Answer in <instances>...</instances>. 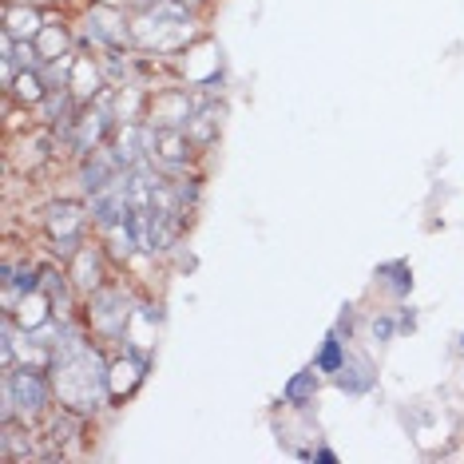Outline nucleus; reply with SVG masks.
Instances as JSON below:
<instances>
[{"label":"nucleus","mask_w":464,"mask_h":464,"mask_svg":"<svg viewBox=\"0 0 464 464\" xmlns=\"http://www.w3.org/2000/svg\"><path fill=\"white\" fill-rule=\"evenodd\" d=\"M52 389H56L64 409L88 413L103 397H111L108 393V365L100 362V353L92 350V345L68 337L56 350V362H52Z\"/></svg>","instance_id":"1"},{"label":"nucleus","mask_w":464,"mask_h":464,"mask_svg":"<svg viewBox=\"0 0 464 464\" xmlns=\"http://www.w3.org/2000/svg\"><path fill=\"white\" fill-rule=\"evenodd\" d=\"M131 36L140 40L143 48H155V52H175V48H183L187 40L195 36L191 8L179 5V0H151V5L143 8V16L135 20Z\"/></svg>","instance_id":"2"},{"label":"nucleus","mask_w":464,"mask_h":464,"mask_svg":"<svg viewBox=\"0 0 464 464\" xmlns=\"http://www.w3.org/2000/svg\"><path fill=\"white\" fill-rule=\"evenodd\" d=\"M5 393L13 397V409H16V413L33 417V413H44L56 389H52V382L44 377V369L24 362L20 369H8V377H5Z\"/></svg>","instance_id":"3"},{"label":"nucleus","mask_w":464,"mask_h":464,"mask_svg":"<svg viewBox=\"0 0 464 464\" xmlns=\"http://www.w3.org/2000/svg\"><path fill=\"white\" fill-rule=\"evenodd\" d=\"M131 314L135 310H128V298H123L120 290L100 286L96 294H88V322L100 337H123L128 334Z\"/></svg>","instance_id":"4"},{"label":"nucleus","mask_w":464,"mask_h":464,"mask_svg":"<svg viewBox=\"0 0 464 464\" xmlns=\"http://www.w3.org/2000/svg\"><path fill=\"white\" fill-rule=\"evenodd\" d=\"M44 227H48V235H52V242H56L60 255L72 258L80 250V235H83V227H88V215H83L80 203L60 198V203H52L44 210Z\"/></svg>","instance_id":"5"},{"label":"nucleus","mask_w":464,"mask_h":464,"mask_svg":"<svg viewBox=\"0 0 464 464\" xmlns=\"http://www.w3.org/2000/svg\"><path fill=\"white\" fill-rule=\"evenodd\" d=\"M195 115V103L183 88L155 92V100H147V123L151 128H187Z\"/></svg>","instance_id":"6"},{"label":"nucleus","mask_w":464,"mask_h":464,"mask_svg":"<svg viewBox=\"0 0 464 464\" xmlns=\"http://www.w3.org/2000/svg\"><path fill=\"white\" fill-rule=\"evenodd\" d=\"M131 198L128 191H123V175L115 179L111 187H103V191L92 195V218H96L100 227H120V223H128L131 218Z\"/></svg>","instance_id":"7"},{"label":"nucleus","mask_w":464,"mask_h":464,"mask_svg":"<svg viewBox=\"0 0 464 464\" xmlns=\"http://www.w3.org/2000/svg\"><path fill=\"white\" fill-rule=\"evenodd\" d=\"M108 131H111V115L103 108H88L83 115H76V120H72V147H76V155L88 160L92 151H100Z\"/></svg>","instance_id":"8"},{"label":"nucleus","mask_w":464,"mask_h":464,"mask_svg":"<svg viewBox=\"0 0 464 464\" xmlns=\"http://www.w3.org/2000/svg\"><path fill=\"white\" fill-rule=\"evenodd\" d=\"M120 175H123V163L115 160V151L108 147V151L88 155V163H83V171H80V183H83L88 195H96V191H103V187H111Z\"/></svg>","instance_id":"9"},{"label":"nucleus","mask_w":464,"mask_h":464,"mask_svg":"<svg viewBox=\"0 0 464 464\" xmlns=\"http://www.w3.org/2000/svg\"><path fill=\"white\" fill-rule=\"evenodd\" d=\"M68 262H72V266H68V282H72L76 290H83V294H96V290L103 286V262H100V250L80 246Z\"/></svg>","instance_id":"10"},{"label":"nucleus","mask_w":464,"mask_h":464,"mask_svg":"<svg viewBox=\"0 0 464 464\" xmlns=\"http://www.w3.org/2000/svg\"><path fill=\"white\" fill-rule=\"evenodd\" d=\"M88 36L100 40V44H108V48H120L123 40H128V24H123V16L115 13V8L96 5L88 13Z\"/></svg>","instance_id":"11"},{"label":"nucleus","mask_w":464,"mask_h":464,"mask_svg":"<svg viewBox=\"0 0 464 464\" xmlns=\"http://www.w3.org/2000/svg\"><path fill=\"white\" fill-rule=\"evenodd\" d=\"M143 369H147V362L140 353H128V357H120V362H111L108 365V393L115 401H123L135 385L143 382Z\"/></svg>","instance_id":"12"},{"label":"nucleus","mask_w":464,"mask_h":464,"mask_svg":"<svg viewBox=\"0 0 464 464\" xmlns=\"http://www.w3.org/2000/svg\"><path fill=\"white\" fill-rule=\"evenodd\" d=\"M44 20H40V8L33 5H16V0H5V36L13 40H36Z\"/></svg>","instance_id":"13"},{"label":"nucleus","mask_w":464,"mask_h":464,"mask_svg":"<svg viewBox=\"0 0 464 464\" xmlns=\"http://www.w3.org/2000/svg\"><path fill=\"white\" fill-rule=\"evenodd\" d=\"M52 305H56V302H52V294H48L44 286H36V290H28L24 298L16 302L13 318H16L20 325H24L28 334H33V330H40V325H44V322L52 318Z\"/></svg>","instance_id":"14"},{"label":"nucleus","mask_w":464,"mask_h":464,"mask_svg":"<svg viewBox=\"0 0 464 464\" xmlns=\"http://www.w3.org/2000/svg\"><path fill=\"white\" fill-rule=\"evenodd\" d=\"M187 155H191L187 128H155V160L179 167V163H187Z\"/></svg>","instance_id":"15"},{"label":"nucleus","mask_w":464,"mask_h":464,"mask_svg":"<svg viewBox=\"0 0 464 464\" xmlns=\"http://www.w3.org/2000/svg\"><path fill=\"white\" fill-rule=\"evenodd\" d=\"M68 88H72V96L76 100H92L100 92V68L92 64L88 56H80V60H72L68 64Z\"/></svg>","instance_id":"16"},{"label":"nucleus","mask_w":464,"mask_h":464,"mask_svg":"<svg viewBox=\"0 0 464 464\" xmlns=\"http://www.w3.org/2000/svg\"><path fill=\"white\" fill-rule=\"evenodd\" d=\"M8 92H13V100H20L28 108V103H44V96H48V83H44V76H40L36 68H20L16 72V80L8 83Z\"/></svg>","instance_id":"17"},{"label":"nucleus","mask_w":464,"mask_h":464,"mask_svg":"<svg viewBox=\"0 0 464 464\" xmlns=\"http://www.w3.org/2000/svg\"><path fill=\"white\" fill-rule=\"evenodd\" d=\"M218 128H223V108H203V111L191 115V123H187V135H191L195 147H207L218 135Z\"/></svg>","instance_id":"18"},{"label":"nucleus","mask_w":464,"mask_h":464,"mask_svg":"<svg viewBox=\"0 0 464 464\" xmlns=\"http://www.w3.org/2000/svg\"><path fill=\"white\" fill-rule=\"evenodd\" d=\"M72 103H76V96H72L68 83H64V88H52L48 96H44V123L60 128V123L76 120V115H72Z\"/></svg>","instance_id":"19"},{"label":"nucleus","mask_w":464,"mask_h":464,"mask_svg":"<svg viewBox=\"0 0 464 464\" xmlns=\"http://www.w3.org/2000/svg\"><path fill=\"white\" fill-rule=\"evenodd\" d=\"M36 52H40V64H56V60L68 52V33L56 24H44L36 36Z\"/></svg>","instance_id":"20"},{"label":"nucleus","mask_w":464,"mask_h":464,"mask_svg":"<svg viewBox=\"0 0 464 464\" xmlns=\"http://www.w3.org/2000/svg\"><path fill=\"white\" fill-rule=\"evenodd\" d=\"M337 385H342L345 393H365V389L373 385V373H369V365H362V362H345L337 369Z\"/></svg>","instance_id":"21"},{"label":"nucleus","mask_w":464,"mask_h":464,"mask_svg":"<svg viewBox=\"0 0 464 464\" xmlns=\"http://www.w3.org/2000/svg\"><path fill=\"white\" fill-rule=\"evenodd\" d=\"M314 393H318V377L314 373H298V377H290L286 389H282V397H286V405H310Z\"/></svg>","instance_id":"22"},{"label":"nucleus","mask_w":464,"mask_h":464,"mask_svg":"<svg viewBox=\"0 0 464 464\" xmlns=\"http://www.w3.org/2000/svg\"><path fill=\"white\" fill-rule=\"evenodd\" d=\"M342 365H345L342 342H337V337H325V345H322V353H318V369H322V373H337Z\"/></svg>","instance_id":"23"},{"label":"nucleus","mask_w":464,"mask_h":464,"mask_svg":"<svg viewBox=\"0 0 464 464\" xmlns=\"http://www.w3.org/2000/svg\"><path fill=\"white\" fill-rule=\"evenodd\" d=\"M382 274H389V282H393L397 294H409V286H413V274H409L405 262H393V266H382Z\"/></svg>","instance_id":"24"},{"label":"nucleus","mask_w":464,"mask_h":464,"mask_svg":"<svg viewBox=\"0 0 464 464\" xmlns=\"http://www.w3.org/2000/svg\"><path fill=\"white\" fill-rule=\"evenodd\" d=\"M373 337L377 342H389V337H393V318H377L373 322Z\"/></svg>","instance_id":"25"},{"label":"nucleus","mask_w":464,"mask_h":464,"mask_svg":"<svg viewBox=\"0 0 464 464\" xmlns=\"http://www.w3.org/2000/svg\"><path fill=\"white\" fill-rule=\"evenodd\" d=\"M337 330H345V334L353 330V310H350V305H345V310H342V318H337Z\"/></svg>","instance_id":"26"},{"label":"nucleus","mask_w":464,"mask_h":464,"mask_svg":"<svg viewBox=\"0 0 464 464\" xmlns=\"http://www.w3.org/2000/svg\"><path fill=\"white\" fill-rule=\"evenodd\" d=\"M305 457H314V460H322V464H334L337 457H334V452L330 449H318V452H305Z\"/></svg>","instance_id":"27"},{"label":"nucleus","mask_w":464,"mask_h":464,"mask_svg":"<svg viewBox=\"0 0 464 464\" xmlns=\"http://www.w3.org/2000/svg\"><path fill=\"white\" fill-rule=\"evenodd\" d=\"M179 5H187V8H195V5H203V0H179Z\"/></svg>","instance_id":"28"}]
</instances>
